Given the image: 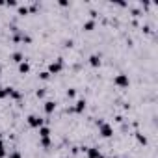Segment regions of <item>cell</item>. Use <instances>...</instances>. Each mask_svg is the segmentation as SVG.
Here are the masks:
<instances>
[{"label":"cell","mask_w":158,"mask_h":158,"mask_svg":"<svg viewBox=\"0 0 158 158\" xmlns=\"http://www.w3.org/2000/svg\"><path fill=\"white\" fill-rule=\"evenodd\" d=\"M97 125H99V134H101L102 138H112V136H114V127H112L110 123H106V121H97Z\"/></svg>","instance_id":"6da1fadb"},{"label":"cell","mask_w":158,"mask_h":158,"mask_svg":"<svg viewBox=\"0 0 158 158\" xmlns=\"http://www.w3.org/2000/svg\"><path fill=\"white\" fill-rule=\"evenodd\" d=\"M13 37H11V41L13 43H32V35H28V34H24V32H21V30H17V28H13Z\"/></svg>","instance_id":"7a4b0ae2"},{"label":"cell","mask_w":158,"mask_h":158,"mask_svg":"<svg viewBox=\"0 0 158 158\" xmlns=\"http://www.w3.org/2000/svg\"><path fill=\"white\" fill-rule=\"evenodd\" d=\"M63 65H65L63 58H58V60L50 61V63H48V74H58V73L63 69Z\"/></svg>","instance_id":"3957f363"},{"label":"cell","mask_w":158,"mask_h":158,"mask_svg":"<svg viewBox=\"0 0 158 158\" xmlns=\"http://www.w3.org/2000/svg\"><path fill=\"white\" fill-rule=\"evenodd\" d=\"M114 84H115L117 88H128V84H130V78H128V74H125V73H119V74L114 78Z\"/></svg>","instance_id":"277c9868"},{"label":"cell","mask_w":158,"mask_h":158,"mask_svg":"<svg viewBox=\"0 0 158 158\" xmlns=\"http://www.w3.org/2000/svg\"><path fill=\"white\" fill-rule=\"evenodd\" d=\"M28 127H32V128H41L43 127V123H45V119L43 117H39V115H35V114H32V115H28Z\"/></svg>","instance_id":"5b68a950"},{"label":"cell","mask_w":158,"mask_h":158,"mask_svg":"<svg viewBox=\"0 0 158 158\" xmlns=\"http://www.w3.org/2000/svg\"><path fill=\"white\" fill-rule=\"evenodd\" d=\"M86 104H88V102H86V99H78V101L74 102V106H73V108H69L67 112H73V114H82V112L86 110Z\"/></svg>","instance_id":"8992f818"},{"label":"cell","mask_w":158,"mask_h":158,"mask_svg":"<svg viewBox=\"0 0 158 158\" xmlns=\"http://www.w3.org/2000/svg\"><path fill=\"white\" fill-rule=\"evenodd\" d=\"M86 156L88 158H102V152L99 147H86Z\"/></svg>","instance_id":"52a82bcc"},{"label":"cell","mask_w":158,"mask_h":158,"mask_svg":"<svg viewBox=\"0 0 158 158\" xmlns=\"http://www.w3.org/2000/svg\"><path fill=\"white\" fill-rule=\"evenodd\" d=\"M43 110H45V114H47V115H50V114L56 110V102H54V101H45Z\"/></svg>","instance_id":"ba28073f"},{"label":"cell","mask_w":158,"mask_h":158,"mask_svg":"<svg viewBox=\"0 0 158 158\" xmlns=\"http://www.w3.org/2000/svg\"><path fill=\"white\" fill-rule=\"evenodd\" d=\"M88 61H89L91 67H99V65H101V54H91V56L88 58Z\"/></svg>","instance_id":"9c48e42d"},{"label":"cell","mask_w":158,"mask_h":158,"mask_svg":"<svg viewBox=\"0 0 158 158\" xmlns=\"http://www.w3.org/2000/svg\"><path fill=\"white\" fill-rule=\"evenodd\" d=\"M30 69H32V67H30L28 61H21V63H19V73H21V74H28Z\"/></svg>","instance_id":"30bf717a"},{"label":"cell","mask_w":158,"mask_h":158,"mask_svg":"<svg viewBox=\"0 0 158 158\" xmlns=\"http://www.w3.org/2000/svg\"><path fill=\"white\" fill-rule=\"evenodd\" d=\"M11 61H15L17 65H19L21 61H24V56H23V52H19V50H17V52H13V54H11Z\"/></svg>","instance_id":"8fae6325"},{"label":"cell","mask_w":158,"mask_h":158,"mask_svg":"<svg viewBox=\"0 0 158 158\" xmlns=\"http://www.w3.org/2000/svg\"><path fill=\"white\" fill-rule=\"evenodd\" d=\"M82 28H84L86 32H91V30L95 28V21H93V19H89V21H86V23L82 24Z\"/></svg>","instance_id":"7c38bea8"},{"label":"cell","mask_w":158,"mask_h":158,"mask_svg":"<svg viewBox=\"0 0 158 158\" xmlns=\"http://www.w3.org/2000/svg\"><path fill=\"white\" fill-rule=\"evenodd\" d=\"M39 138H50V128L43 125V127L39 128Z\"/></svg>","instance_id":"4fadbf2b"},{"label":"cell","mask_w":158,"mask_h":158,"mask_svg":"<svg viewBox=\"0 0 158 158\" xmlns=\"http://www.w3.org/2000/svg\"><path fill=\"white\" fill-rule=\"evenodd\" d=\"M11 91H13V88H0V99L10 97V95H11Z\"/></svg>","instance_id":"5bb4252c"},{"label":"cell","mask_w":158,"mask_h":158,"mask_svg":"<svg viewBox=\"0 0 158 158\" xmlns=\"http://www.w3.org/2000/svg\"><path fill=\"white\" fill-rule=\"evenodd\" d=\"M17 13L19 15H28L30 11H28V6H17Z\"/></svg>","instance_id":"9a60e30c"},{"label":"cell","mask_w":158,"mask_h":158,"mask_svg":"<svg viewBox=\"0 0 158 158\" xmlns=\"http://www.w3.org/2000/svg\"><path fill=\"white\" fill-rule=\"evenodd\" d=\"M41 147H45V149H48L50 145H52V141H50V138H41Z\"/></svg>","instance_id":"2e32d148"},{"label":"cell","mask_w":158,"mask_h":158,"mask_svg":"<svg viewBox=\"0 0 158 158\" xmlns=\"http://www.w3.org/2000/svg\"><path fill=\"white\" fill-rule=\"evenodd\" d=\"M8 152H6V147H4V141L0 139V158H6Z\"/></svg>","instance_id":"e0dca14e"},{"label":"cell","mask_w":158,"mask_h":158,"mask_svg":"<svg viewBox=\"0 0 158 158\" xmlns=\"http://www.w3.org/2000/svg\"><path fill=\"white\" fill-rule=\"evenodd\" d=\"M136 139H138V143H141V145H147V138H145L143 134H136Z\"/></svg>","instance_id":"ac0fdd59"},{"label":"cell","mask_w":158,"mask_h":158,"mask_svg":"<svg viewBox=\"0 0 158 158\" xmlns=\"http://www.w3.org/2000/svg\"><path fill=\"white\" fill-rule=\"evenodd\" d=\"M6 158H23V154H21L19 151H13V152H10Z\"/></svg>","instance_id":"d6986e66"},{"label":"cell","mask_w":158,"mask_h":158,"mask_svg":"<svg viewBox=\"0 0 158 158\" xmlns=\"http://www.w3.org/2000/svg\"><path fill=\"white\" fill-rule=\"evenodd\" d=\"M39 78H41V80H48V78H50L48 71H41V73H39Z\"/></svg>","instance_id":"ffe728a7"},{"label":"cell","mask_w":158,"mask_h":158,"mask_svg":"<svg viewBox=\"0 0 158 158\" xmlns=\"http://www.w3.org/2000/svg\"><path fill=\"white\" fill-rule=\"evenodd\" d=\"M37 10H39V4H37V2H34V4H32V6L28 8V11H30V13H35Z\"/></svg>","instance_id":"44dd1931"},{"label":"cell","mask_w":158,"mask_h":158,"mask_svg":"<svg viewBox=\"0 0 158 158\" xmlns=\"http://www.w3.org/2000/svg\"><path fill=\"white\" fill-rule=\"evenodd\" d=\"M65 95H67V99H74L76 97V89H67Z\"/></svg>","instance_id":"7402d4cb"},{"label":"cell","mask_w":158,"mask_h":158,"mask_svg":"<svg viewBox=\"0 0 158 158\" xmlns=\"http://www.w3.org/2000/svg\"><path fill=\"white\" fill-rule=\"evenodd\" d=\"M45 93H47V91L41 88V89H37V91H35V97H37V99H43V97H45Z\"/></svg>","instance_id":"603a6c76"},{"label":"cell","mask_w":158,"mask_h":158,"mask_svg":"<svg viewBox=\"0 0 158 158\" xmlns=\"http://www.w3.org/2000/svg\"><path fill=\"white\" fill-rule=\"evenodd\" d=\"M10 97H13V99H21V97H23V95H21V91H17V89H13V91H11V95H10Z\"/></svg>","instance_id":"cb8c5ba5"},{"label":"cell","mask_w":158,"mask_h":158,"mask_svg":"<svg viewBox=\"0 0 158 158\" xmlns=\"http://www.w3.org/2000/svg\"><path fill=\"white\" fill-rule=\"evenodd\" d=\"M6 6H8V8L11 6V8H13V6H17V2H15V0H8V2H6Z\"/></svg>","instance_id":"d4e9b609"},{"label":"cell","mask_w":158,"mask_h":158,"mask_svg":"<svg viewBox=\"0 0 158 158\" xmlns=\"http://www.w3.org/2000/svg\"><path fill=\"white\" fill-rule=\"evenodd\" d=\"M58 4H60L61 8H67V6H69V2H67V0H60V2H58Z\"/></svg>","instance_id":"484cf974"},{"label":"cell","mask_w":158,"mask_h":158,"mask_svg":"<svg viewBox=\"0 0 158 158\" xmlns=\"http://www.w3.org/2000/svg\"><path fill=\"white\" fill-rule=\"evenodd\" d=\"M0 74H2V65H0Z\"/></svg>","instance_id":"4316f807"}]
</instances>
